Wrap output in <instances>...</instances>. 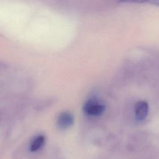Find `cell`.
Instances as JSON below:
<instances>
[{"mask_svg":"<svg viewBox=\"0 0 159 159\" xmlns=\"http://www.w3.org/2000/svg\"><path fill=\"white\" fill-rule=\"evenodd\" d=\"M84 111L89 115L97 116L101 115L104 112V106L97 100L91 99L85 103Z\"/></svg>","mask_w":159,"mask_h":159,"instance_id":"6da1fadb","label":"cell"},{"mask_svg":"<svg viewBox=\"0 0 159 159\" xmlns=\"http://www.w3.org/2000/svg\"><path fill=\"white\" fill-rule=\"evenodd\" d=\"M46 142V137L42 134L35 135L30 141L29 148L31 152H37L40 150Z\"/></svg>","mask_w":159,"mask_h":159,"instance_id":"7a4b0ae2","label":"cell"},{"mask_svg":"<svg viewBox=\"0 0 159 159\" xmlns=\"http://www.w3.org/2000/svg\"><path fill=\"white\" fill-rule=\"evenodd\" d=\"M73 123V117L68 112H61L57 118V124L61 129H66L70 127Z\"/></svg>","mask_w":159,"mask_h":159,"instance_id":"3957f363","label":"cell"},{"mask_svg":"<svg viewBox=\"0 0 159 159\" xmlns=\"http://www.w3.org/2000/svg\"><path fill=\"white\" fill-rule=\"evenodd\" d=\"M148 112V106L147 102L144 101H139L135 107V113L136 119L139 120H143L147 116Z\"/></svg>","mask_w":159,"mask_h":159,"instance_id":"277c9868","label":"cell"},{"mask_svg":"<svg viewBox=\"0 0 159 159\" xmlns=\"http://www.w3.org/2000/svg\"><path fill=\"white\" fill-rule=\"evenodd\" d=\"M54 101V99L51 98L40 99L34 103V109L39 112L43 111L46 109L48 108L50 106H51L53 104Z\"/></svg>","mask_w":159,"mask_h":159,"instance_id":"5b68a950","label":"cell"},{"mask_svg":"<svg viewBox=\"0 0 159 159\" xmlns=\"http://www.w3.org/2000/svg\"><path fill=\"white\" fill-rule=\"evenodd\" d=\"M120 2H128V3H147V0H116Z\"/></svg>","mask_w":159,"mask_h":159,"instance_id":"8992f818","label":"cell"},{"mask_svg":"<svg viewBox=\"0 0 159 159\" xmlns=\"http://www.w3.org/2000/svg\"><path fill=\"white\" fill-rule=\"evenodd\" d=\"M7 69V66L2 63H0V75L3 74Z\"/></svg>","mask_w":159,"mask_h":159,"instance_id":"52a82bcc","label":"cell"},{"mask_svg":"<svg viewBox=\"0 0 159 159\" xmlns=\"http://www.w3.org/2000/svg\"><path fill=\"white\" fill-rule=\"evenodd\" d=\"M151 4L159 6V0H147V2Z\"/></svg>","mask_w":159,"mask_h":159,"instance_id":"ba28073f","label":"cell"},{"mask_svg":"<svg viewBox=\"0 0 159 159\" xmlns=\"http://www.w3.org/2000/svg\"><path fill=\"white\" fill-rule=\"evenodd\" d=\"M2 119V112L0 111V122L1 121Z\"/></svg>","mask_w":159,"mask_h":159,"instance_id":"9c48e42d","label":"cell"}]
</instances>
